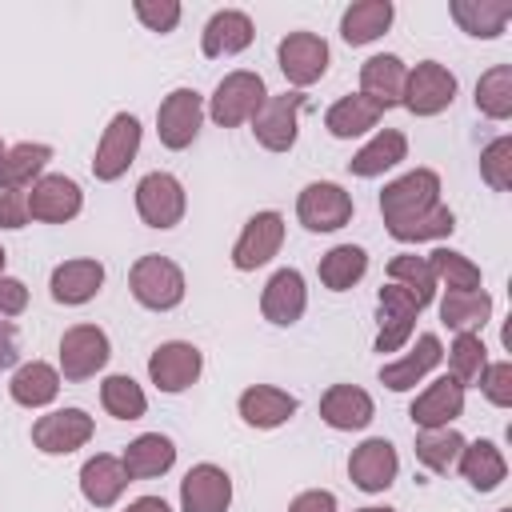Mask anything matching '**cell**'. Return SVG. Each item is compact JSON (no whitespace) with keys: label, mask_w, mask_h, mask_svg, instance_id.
Returning a JSON list of instances; mask_svg holds the SVG:
<instances>
[{"label":"cell","mask_w":512,"mask_h":512,"mask_svg":"<svg viewBox=\"0 0 512 512\" xmlns=\"http://www.w3.org/2000/svg\"><path fill=\"white\" fill-rule=\"evenodd\" d=\"M380 216L388 224V236L400 244L444 240L456 228V216L440 200V176L432 168H412V172L396 176L392 184H384Z\"/></svg>","instance_id":"1"},{"label":"cell","mask_w":512,"mask_h":512,"mask_svg":"<svg viewBox=\"0 0 512 512\" xmlns=\"http://www.w3.org/2000/svg\"><path fill=\"white\" fill-rule=\"evenodd\" d=\"M128 288L136 296V304L152 308V312H168L184 300V268L160 252H148L140 256L132 268H128Z\"/></svg>","instance_id":"2"},{"label":"cell","mask_w":512,"mask_h":512,"mask_svg":"<svg viewBox=\"0 0 512 512\" xmlns=\"http://www.w3.org/2000/svg\"><path fill=\"white\" fill-rule=\"evenodd\" d=\"M264 100H268L264 76L260 72H248V68H236L208 96V116L220 128H240V124H252V116L260 112Z\"/></svg>","instance_id":"3"},{"label":"cell","mask_w":512,"mask_h":512,"mask_svg":"<svg viewBox=\"0 0 512 512\" xmlns=\"http://www.w3.org/2000/svg\"><path fill=\"white\" fill-rule=\"evenodd\" d=\"M308 96L304 92H280V96H268L260 104V112L252 116V136L260 148L268 152H288L300 136V112H304Z\"/></svg>","instance_id":"4"},{"label":"cell","mask_w":512,"mask_h":512,"mask_svg":"<svg viewBox=\"0 0 512 512\" xmlns=\"http://www.w3.org/2000/svg\"><path fill=\"white\" fill-rule=\"evenodd\" d=\"M140 152V120L132 112H116L96 144V156H92V176L100 184H112L128 172V164L136 160Z\"/></svg>","instance_id":"5"},{"label":"cell","mask_w":512,"mask_h":512,"mask_svg":"<svg viewBox=\"0 0 512 512\" xmlns=\"http://www.w3.org/2000/svg\"><path fill=\"white\" fill-rule=\"evenodd\" d=\"M204 120V96L196 88H172L156 108V136L164 148L180 152L200 136Z\"/></svg>","instance_id":"6"},{"label":"cell","mask_w":512,"mask_h":512,"mask_svg":"<svg viewBox=\"0 0 512 512\" xmlns=\"http://www.w3.org/2000/svg\"><path fill=\"white\" fill-rule=\"evenodd\" d=\"M184 208H188V196H184V184L172 176V172H148L140 176L136 184V212L148 228H176L184 220Z\"/></svg>","instance_id":"7"},{"label":"cell","mask_w":512,"mask_h":512,"mask_svg":"<svg viewBox=\"0 0 512 512\" xmlns=\"http://www.w3.org/2000/svg\"><path fill=\"white\" fill-rule=\"evenodd\" d=\"M456 100V76L440 64V60H420L416 68H408L404 80V96L400 104L412 116H436Z\"/></svg>","instance_id":"8"},{"label":"cell","mask_w":512,"mask_h":512,"mask_svg":"<svg viewBox=\"0 0 512 512\" xmlns=\"http://www.w3.org/2000/svg\"><path fill=\"white\" fill-rule=\"evenodd\" d=\"M28 220H40V224H68L80 216L84 208V192L72 176H60V172H44L28 192Z\"/></svg>","instance_id":"9"},{"label":"cell","mask_w":512,"mask_h":512,"mask_svg":"<svg viewBox=\"0 0 512 512\" xmlns=\"http://www.w3.org/2000/svg\"><path fill=\"white\" fill-rule=\"evenodd\" d=\"M112 356L108 332L96 324H72L60 336V380H88L96 376Z\"/></svg>","instance_id":"10"},{"label":"cell","mask_w":512,"mask_h":512,"mask_svg":"<svg viewBox=\"0 0 512 512\" xmlns=\"http://www.w3.org/2000/svg\"><path fill=\"white\" fill-rule=\"evenodd\" d=\"M284 244V216L264 208L256 216H248V224L240 228L236 244H232V268L236 272H256L264 268Z\"/></svg>","instance_id":"11"},{"label":"cell","mask_w":512,"mask_h":512,"mask_svg":"<svg viewBox=\"0 0 512 512\" xmlns=\"http://www.w3.org/2000/svg\"><path fill=\"white\" fill-rule=\"evenodd\" d=\"M328 56H332V52H328V40L316 36V32H288V36L276 44L280 72H284L288 84H296V92L308 88V84H316V80L328 72Z\"/></svg>","instance_id":"12"},{"label":"cell","mask_w":512,"mask_h":512,"mask_svg":"<svg viewBox=\"0 0 512 512\" xmlns=\"http://www.w3.org/2000/svg\"><path fill=\"white\" fill-rule=\"evenodd\" d=\"M296 220L308 232H336L352 220V196L332 180H312L296 196Z\"/></svg>","instance_id":"13"},{"label":"cell","mask_w":512,"mask_h":512,"mask_svg":"<svg viewBox=\"0 0 512 512\" xmlns=\"http://www.w3.org/2000/svg\"><path fill=\"white\" fill-rule=\"evenodd\" d=\"M420 300L412 292H404L400 284H380L376 292V312H380V332H376V352H400L416 328L420 316Z\"/></svg>","instance_id":"14"},{"label":"cell","mask_w":512,"mask_h":512,"mask_svg":"<svg viewBox=\"0 0 512 512\" xmlns=\"http://www.w3.org/2000/svg\"><path fill=\"white\" fill-rule=\"evenodd\" d=\"M200 372H204V356H200V348L188 344V340H168V344H160V348L148 356V380H152L160 392H168V396L192 388V384L200 380Z\"/></svg>","instance_id":"15"},{"label":"cell","mask_w":512,"mask_h":512,"mask_svg":"<svg viewBox=\"0 0 512 512\" xmlns=\"http://www.w3.org/2000/svg\"><path fill=\"white\" fill-rule=\"evenodd\" d=\"M92 432H96V424L84 408H56L32 424V444L44 456H68V452L84 448L92 440Z\"/></svg>","instance_id":"16"},{"label":"cell","mask_w":512,"mask_h":512,"mask_svg":"<svg viewBox=\"0 0 512 512\" xmlns=\"http://www.w3.org/2000/svg\"><path fill=\"white\" fill-rule=\"evenodd\" d=\"M396 472H400V456H396V448L384 436H368L348 456V476H352V484L360 492H384V488H392Z\"/></svg>","instance_id":"17"},{"label":"cell","mask_w":512,"mask_h":512,"mask_svg":"<svg viewBox=\"0 0 512 512\" xmlns=\"http://www.w3.org/2000/svg\"><path fill=\"white\" fill-rule=\"evenodd\" d=\"M232 476L220 464H196L180 480V512H228Z\"/></svg>","instance_id":"18"},{"label":"cell","mask_w":512,"mask_h":512,"mask_svg":"<svg viewBox=\"0 0 512 512\" xmlns=\"http://www.w3.org/2000/svg\"><path fill=\"white\" fill-rule=\"evenodd\" d=\"M308 308V288H304V276L296 268H280L268 276L264 292H260V312L268 324L276 328H292Z\"/></svg>","instance_id":"19"},{"label":"cell","mask_w":512,"mask_h":512,"mask_svg":"<svg viewBox=\"0 0 512 512\" xmlns=\"http://www.w3.org/2000/svg\"><path fill=\"white\" fill-rule=\"evenodd\" d=\"M236 408H240V420H244L248 428L268 432V428L288 424V420L296 416L300 404H296L292 392H284V388H276V384H252V388L240 392Z\"/></svg>","instance_id":"20"},{"label":"cell","mask_w":512,"mask_h":512,"mask_svg":"<svg viewBox=\"0 0 512 512\" xmlns=\"http://www.w3.org/2000/svg\"><path fill=\"white\" fill-rule=\"evenodd\" d=\"M48 288H52V300H56V304H68V308L88 304V300L104 288V264H100V260H92V256L64 260V264H56V268H52Z\"/></svg>","instance_id":"21"},{"label":"cell","mask_w":512,"mask_h":512,"mask_svg":"<svg viewBox=\"0 0 512 512\" xmlns=\"http://www.w3.org/2000/svg\"><path fill=\"white\" fill-rule=\"evenodd\" d=\"M440 360H444L440 336H436V332H420L412 352H404L400 360H388V364L380 368V384L392 388V392H408V388H416Z\"/></svg>","instance_id":"22"},{"label":"cell","mask_w":512,"mask_h":512,"mask_svg":"<svg viewBox=\"0 0 512 512\" xmlns=\"http://www.w3.org/2000/svg\"><path fill=\"white\" fill-rule=\"evenodd\" d=\"M372 416H376V404L356 384H332L320 396V420L336 432H360V428L372 424Z\"/></svg>","instance_id":"23"},{"label":"cell","mask_w":512,"mask_h":512,"mask_svg":"<svg viewBox=\"0 0 512 512\" xmlns=\"http://www.w3.org/2000/svg\"><path fill=\"white\" fill-rule=\"evenodd\" d=\"M252 36H256V28H252V16H248V12H240V8H220V12H212V20H208L204 32H200V52H204L208 60L236 56V52H244V48L252 44Z\"/></svg>","instance_id":"24"},{"label":"cell","mask_w":512,"mask_h":512,"mask_svg":"<svg viewBox=\"0 0 512 512\" xmlns=\"http://www.w3.org/2000/svg\"><path fill=\"white\" fill-rule=\"evenodd\" d=\"M460 412H464V384L452 380V376L432 380V384L412 400V408H408V416H412L416 428H448Z\"/></svg>","instance_id":"25"},{"label":"cell","mask_w":512,"mask_h":512,"mask_svg":"<svg viewBox=\"0 0 512 512\" xmlns=\"http://www.w3.org/2000/svg\"><path fill=\"white\" fill-rule=\"evenodd\" d=\"M128 472L120 464V456H108V452H96L92 460H84L80 468V496L92 504V508H112L124 488H128Z\"/></svg>","instance_id":"26"},{"label":"cell","mask_w":512,"mask_h":512,"mask_svg":"<svg viewBox=\"0 0 512 512\" xmlns=\"http://www.w3.org/2000/svg\"><path fill=\"white\" fill-rule=\"evenodd\" d=\"M404 80H408V68H404V60L392 56V52L368 56V60L360 64V96H368V100L380 104V108H396V104H400Z\"/></svg>","instance_id":"27"},{"label":"cell","mask_w":512,"mask_h":512,"mask_svg":"<svg viewBox=\"0 0 512 512\" xmlns=\"http://www.w3.org/2000/svg\"><path fill=\"white\" fill-rule=\"evenodd\" d=\"M128 480H152V476H164L172 464H176V444L164 436V432H140L124 456H120Z\"/></svg>","instance_id":"28"},{"label":"cell","mask_w":512,"mask_h":512,"mask_svg":"<svg viewBox=\"0 0 512 512\" xmlns=\"http://www.w3.org/2000/svg\"><path fill=\"white\" fill-rule=\"evenodd\" d=\"M48 160H52V148L48 144L24 140V144L4 148L0 152V192H24V188H32L44 176Z\"/></svg>","instance_id":"29"},{"label":"cell","mask_w":512,"mask_h":512,"mask_svg":"<svg viewBox=\"0 0 512 512\" xmlns=\"http://www.w3.org/2000/svg\"><path fill=\"white\" fill-rule=\"evenodd\" d=\"M392 16H396L392 0H356V4H348L344 16H340V36H344V44H352V48L372 44V40H380V36L392 28Z\"/></svg>","instance_id":"30"},{"label":"cell","mask_w":512,"mask_h":512,"mask_svg":"<svg viewBox=\"0 0 512 512\" xmlns=\"http://www.w3.org/2000/svg\"><path fill=\"white\" fill-rule=\"evenodd\" d=\"M8 396L20 408H48L60 396V368L44 364V360H28L12 372L8 380Z\"/></svg>","instance_id":"31"},{"label":"cell","mask_w":512,"mask_h":512,"mask_svg":"<svg viewBox=\"0 0 512 512\" xmlns=\"http://www.w3.org/2000/svg\"><path fill=\"white\" fill-rule=\"evenodd\" d=\"M404 156H408V136H404L400 128H380V132L348 160V172L372 180V176H384L388 168H396Z\"/></svg>","instance_id":"32"},{"label":"cell","mask_w":512,"mask_h":512,"mask_svg":"<svg viewBox=\"0 0 512 512\" xmlns=\"http://www.w3.org/2000/svg\"><path fill=\"white\" fill-rule=\"evenodd\" d=\"M448 12L460 24V32H468L476 40H496L504 32V24L512 20L508 0H452Z\"/></svg>","instance_id":"33"},{"label":"cell","mask_w":512,"mask_h":512,"mask_svg":"<svg viewBox=\"0 0 512 512\" xmlns=\"http://www.w3.org/2000/svg\"><path fill=\"white\" fill-rule=\"evenodd\" d=\"M456 468H460V476H464L476 492H492V488H500L504 476H508V460H504V452H500L492 440H472V444H464Z\"/></svg>","instance_id":"34"},{"label":"cell","mask_w":512,"mask_h":512,"mask_svg":"<svg viewBox=\"0 0 512 512\" xmlns=\"http://www.w3.org/2000/svg\"><path fill=\"white\" fill-rule=\"evenodd\" d=\"M384 116L380 104H372L368 96L352 92V96H340L328 112H324V128L336 136V140H352V136H364L368 128H376Z\"/></svg>","instance_id":"35"},{"label":"cell","mask_w":512,"mask_h":512,"mask_svg":"<svg viewBox=\"0 0 512 512\" xmlns=\"http://www.w3.org/2000/svg\"><path fill=\"white\" fill-rule=\"evenodd\" d=\"M320 284L328 288V292H348V288H356L360 280H364V272H368V252L360 248V244H336V248H328L324 256H320Z\"/></svg>","instance_id":"36"},{"label":"cell","mask_w":512,"mask_h":512,"mask_svg":"<svg viewBox=\"0 0 512 512\" xmlns=\"http://www.w3.org/2000/svg\"><path fill=\"white\" fill-rule=\"evenodd\" d=\"M492 316V296L484 288H472V292H444L440 300V320L456 332H476L484 328Z\"/></svg>","instance_id":"37"},{"label":"cell","mask_w":512,"mask_h":512,"mask_svg":"<svg viewBox=\"0 0 512 512\" xmlns=\"http://www.w3.org/2000/svg\"><path fill=\"white\" fill-rule=\"evenodd\" d=\"M464 436L448 424V428H420L416 432V460L428 468V472H452L460 452H464Z\"/></svg>","instance_id":"38"},{"label":"cell","mask_w":512,"mask_h":512,"mask_svg":"<svg viewBox=\"0 0 512 512\" xmlns=\"http://www.w3.org/2000/svg\"><path fill=\"white\" fill-rule=\"evenodd\" d=\"M100 404H104V412L116 416V420H140V416L148 412L144 388H140L132 376H124V372L104 376V384H100Z\"/></svg>","instance_id":"39"},{"label":"cell","mask_w":512,"mask_h":512,"mask_svg":"<svg viewBox=\"0 0 512 512\" xmlns=\"http://www.w3.org/2000/svg\"><path fill=\"white\" fill-rule=\"evenodd\" d=\"M424 260H428L436 284H444L448 292H472V288H480V268H476L464 252H456V248H436V252H428Z\"/></svg>","instance_id":"40"},{"label":"cell","mask_w":512,"mask_h":512,"mask_svg":"<svg viewBox=\"0 0 512 512\" xmlns=\"http://www.w3.org/2000/svg\"><path fill=\"white\" fill-rule=\"evenodd\" d=\"M476 108L488 120L512 116V64H496L476 80Z\"/></svg>","instance_id":"41"},{"label":"cell","mask_w":512,"mask_h":512,"mask_svg":"<svg viewBox=\"0 0 512 512\" xmlns=\"http://www.w3.org/2000/svg\"><path fill=\"white\" fill-rule=\"evenodd\" d=\"M388 284H400V288L412 292L420 304H428V300L436 296V276H432L428 260L416 256V252H400V256L388 260Z\"/></svg>","instance_id":"42"},{"label":"cell","mask_w":512,"mask_h":512,"mask_svg":"<svg viewBox=\"0 0 512 512\" xmlns=\"http://www.w3.org/2000/svg\"><path fill=\"white\" fill-rule=\"evenodd\" d=\"M484 364H488V348H484V340H480L476 332H456V340H452V348H448V368H452L448 376L460 380V384L468 388V384L480 380Z\"/></svg>","instance_id":"43"},{"label":"cell","mask_w":512,"mask_h":512,"mask_svg":"<svg viewBox=\"0 0 512 512\" xmlns=\"http://www.w3.org/2000/svg\"><path fill=\"white\" fill-rule=\"evenodd\" d=\"M480 176L492 192H508L512 188V136H496L484 152H480Z\"/></svg>","instance_id":"44"},{"label":"cell","mask_w":512,"mask_h":512,"mask_svg":"<svg viewBox=\"0 0 512 512\" xmlns=\"http://www.w3.org/2000/svg\"><path fill=\"white\" fill-rule=\"evenodd\" d=\"M132 12H136V20H140L148 32H160V36H164V32H172V28L180 24V12H184V8H180L176 0H136Z\"/></svg>","instance_id":"45"},{"label":"cell","mask_w":512,"mask_h":512,"mask_svg":"<svg viewBox=\"0 0 512 512\" xmlns=\"http://www.w3.org/2000/svg\"><path fill=\"white\" fill-rule=\"evenodd\" d=\"M476 384H480V392H484L488 404H496V408H512V364H508V360L484 364V372H480Z\"/></svg>","instance_id":"46"},{"label":"cell","mask_w":512,"mask_h":512,"mask_svg":"<svg viewBox=\"0 0 512 512\" xmlns=\"http://www.w3.org/2000/svg\"><path fill=\"white\" fill-rule=\"evenodd\" d=\"M28 308V288L16 276H0V316H20Z\"/></svg>","instance_id":"47"},{"label":"cell","mask_w":512,"mask_h":512,"mask_svg":"<svg viewBox=\"0 0 512 512\" xmlns=\"http://www.w3.org/2000/svg\"><path fill=\"white\" fill-rule=\"evenodd\" d=\"M24 224H28L24 192H0V228H24Z\"/></svg>","instance_id":"48"},{"label":"cell","mask_w":512,"mask_h":512,"mask_svg":"<svg viewBox=\"0 0 512 512\" xmlns=\"http://www.w3.org/2000/svg\"><path fill=\"white\" fill-rule=\"evenodd\" d=\"M288 512H336V496L328 488H308L288 504Z\"/></svg>","instance_id":"49"},{"label":"cell","mask_w":512,"mask_h":512,"mask_svg":"<svg viewBox=\"0 0 512 512\" xmlns=\"http://www.w3.org/2000/svg\"><path fill=\"white\" fill-rule=\"evenodd\" d=\"M20 360V332L8 316H0V372H8Z\"/></svg>","instance_id":"50"},{"label":"cell","mask_w":512,"mask_h":512,"mask_svg":"<svg viewBox=\"0 0 512 512\" xmlns=\"http://www.w3.org/2000/svg\"><path fill=\"white\" fill-rule=\"evenodd\" d=\"M124 512H172V508H168L160 496H140V500H132Z\"/></svg>","instance_id":"51"},{"label":"cell","mask_w":512,"mask_h":512,"mask_svg":"<svg viewBox=\"0 0 512 512\" xmlns=\"http://www.w3.org/2000/svg\"><path fill=\"white\" fill-rule=\"evenodd\" d=\"M4 264H8V252H4V244H0V276H4Z\"/></svg>","instance_id":"52"},{"label":"cell","mask_w":512,"mask_h":512,"mask_svg":"<svg viewBox=\"0 0 512 512\" xmlns=\"http://www.w3.org/2000/svg\"><path fill=\"white\" fill-rule=\"evenodd\" d=\"M356 512H396V508H356Z\"/></svg>","instance_id":"53"},{"label":"cell","mask_w":512,"mask_h":512,"mask_svg":"<svg viewBox=\"0 0 512 512\" xmlns=\"http://www.w3.org/2000/svg\"><path fill=\"white\" fill-rule=\"evenodd\" d=\"M500 512H512V508H500Z\"/></svg>","instance_id":"54"},{"label":"cell","mask_w":512,"mask_h":512,"mask_svg":"<svg viewBox=\"0 0 512 512\" xmlns=\"http://www.w3.org/2000/svg\"><path fill=\"white\" fill-rule=\"evenodd\" d=\"M0 152H4V140H0Z\"/></svg>","instance_id":"55"}]
</instances>
